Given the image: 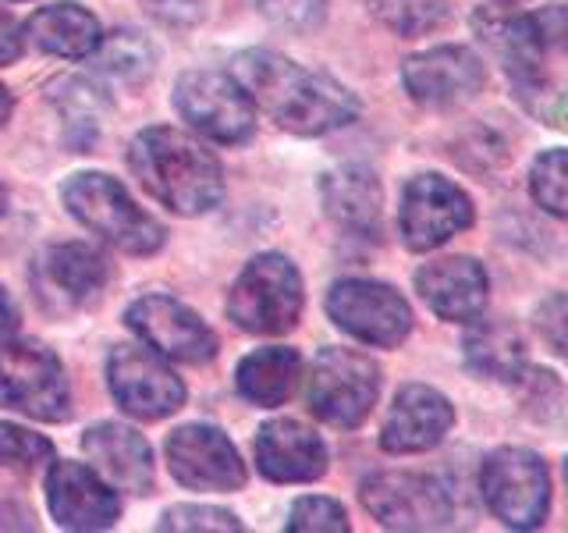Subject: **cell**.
Instances as JSON below:
<instances>
[{"label": "cell", "instance_id": "9a60e30c", "mask_svg": "<svg viewBox=\"0 0 568 533\" xmlns=\"http://www.w3.org/2000/svg\"><path fill=\"white\" fill-rule=\"evenodd\" d=\"M402 82L419 107L444 111V107L469 103L484 89L487 71L469 47H434L405 61Z\"/></svg>", "mask_w": 568, "mask_h": 533}, {"label": "cell", "instance_id": "7bdbcfd3", "mask_svg": "<svg viewBox=\"0 0 568 533\" xmlns=\"http://www.w3.org/2000/svg\"><path fill=\"white\" fill-rule=\"evenodd\" d=\"M508 4H511V0H508Z\"/></svg>", "mask_w": 568, "mask_h": 533}, {"label": "cell", "instance_id": "7a4b0ae2", "mask_svg": "<svg viewBox=\"0 0 568 533\" xmlns=\"http://www.w3.org/2000/svg\"><path fill=\"white\" fill-rule=\"evenodd\" d=\"M129 164L153 200L171 207L174 213L195 218V213L217 207L224 195V174L217 157L185 132L168 129V124L142 129L135 135Z\"/></svg>", "mask_w": 568, "mask_h": 533}, {"label": "cell", "instance_id": "603a6c76", "mask_svg": "<svg viewBox=\"0 0 568 533\" xmlns=\"http://www.w3.org/2000/svg\"><path fill=\"white\" fill-rule=\"evenodd\" d=\"M324 207L352 235L373 239L381 231V213H384V192L377 174L359 164L337 168L334 174L324 178Z\"/></svg>", "mask_w": 568, "mask_h": 533}, {"label": "cell", "instance_id": "6da1fadb", "mask_svg": "<svg viewBox=\"0 0 568 533\" xmlns=\"http://www.w3.org/2000/svg\"><path fill=\"white\" fill-rule=\"evenodd\" d=\"M242 89L281 129L295 135H324L355 121L359 100L342 82L281 58L274 50H248L235 61Z\"/></svg>", "mask_w": 568, "mask_h": 533}, {"label": "cell", "instance_id": "e0dca14e", "mask_svg": "<svg viewBox=\"0 0 568 533\" xmlns=\"http://www.w3.org/2000/svg\"><path fill=\"white\" fill-rule=\"evenodd\" d=\"M47 502L64 530H106L121 512L111 484L82 462H53L47 473Z\"/></svg>", "mask_w": 568, "mask_h": 533}, {"label": "cell", "instance_id": "f1b7e54d", "mask_svg": "<svg viewBox=\"0 0 568 533\" xmlns=\"http://www.w3.org/2000/svg\"><path fill=\"white\" fill-rule=\"evenodd\" d=\"M373 11L398 36H423L452 22L448 0H373Z\"/></svg>", "mask_w": 568, "mask_h": 533}, {"label": "cell", "instance_id": "ba28073f", "mask_svg": "<svg viewBox=\"0 0 568 533\" xmlns=\"http://www.w3.org/2000/svg\"><path fill=\"white\" fill-rule=\"evenodd\" d=\"M327 313L345 334L359 338L363 345L395 349L413 331L408 302L381 281L345 278L327 292Z\"/></svg>", "mask_w": 568, "mask_h": 533}, {"label": "cell", "instance_id": "8fae6325", "mask_svg": "<svg viewBox=\"0 0 568 533\" xmlns=\"http://www.w3.org/2000/svg\"><path fill=\"white\" fill-rule=\"evenodd\" d=\"M359 497L387 530H440L452 523L448 491L423 473H373L363 480Z\"/></svg>", "mask_w": 568, "mask_h": 533}, {"label": "cell", "instance_id": "7c38bea8", "mask_svg": "<svg viewBox=\"0 0 568 533\" xmlns=\"http://www.w3.org/2000/svg\"><path fill=\"white\" fill-rule=\"evenodd\" d=\"M106 381L118 405L139 420H164L185 402V384L164 366L160 352L142 345H118L106 360Z\"/></svg>", "mask_w": 568, "mask_h": 533}, {"label": "cell", "instance_id": "836d02e7", "mask_svg": "<svg viewBox=\"0 0 568 533\" xmlns=\"http://www.w3.org/2000/svg\"><path fill=\"white\" fill-rule=\"evenodd\" d=\"M537 331L547 342V349L568 363V292H555L540 302L537 306Z\"/></svg>", "mask_w": 568, "mask_h": 533}, {"label": "cell", "instance_id": "cb8c5ba5", "mask_svg": "<svg viewBox=\"0 0 568 533\" xmlns=\"http://www.w3.org/2000/svg\"><path fill=\"white\" fill-rule=\"evenodd\" d=\"M466 363L476 378H487L497 384H515L526 373V345L523 334L508 320H479L466 334Z\"/></svg>", "mask_w": 568, "mask_h": 533}, {"label": "cell", "instance_id": "d590c367", "mask_svg": "<svg viewBox=\"0 0 568 533\" xmlns=\"http://www.w3.org/2000/svg\"><path fill=\"white\" fill-rule=\"evenodd\" d=\"M537 18V29H540V40L544 47H568V8H544L540 14H532Z\"/></svg>", "mask_w": 568, "mask_h": 533}, {"label": "cell", "instance_id": "484cf974", "mask_svg": "<svg viewBox=\"0 0 568 533\" xmlns=\"http://www.w3.org/2000/svg\"><path fill=\"white\" fill-rule=\"evenodd\" d=\"M29 40L53 58H89L103 40L100 22L79 4H53L32 14Z\"/></svg>", "mask_w": 568, "mask_h": 533}, {"label": "cell", "instance_id": "52a82bcc", "mask_svg": "<svg viewBox=\"0 0 568 533\" xmlns=\"http://www.w3.org/2000/svg\"><path fill=\"white\" fill-rule=\"evenodd\" d=\"M0 405L32 420H64L71 413V391L58 355L29 338L0 349Z\"/></svg>", "mask_w": 568, "mask_h": 533}, {"label": "cell", "instance_id": "30bf717a", "mask_svg": "<svg viewBox=\"0 0 568 533\" xmlns=\"http://www.w3.org/2000/svg\"><path fill=\"white\" fill-rule=\"evenodd\" d=\"M469 224H473V200L455 182H448V178L419 174L405 185L398 228H402V242L413 253H430V249L455 239Z\"/></svg>", "mask_w": 568, "mask_h": 533}, {"label": "cell", "instance_id": "e575fe53", "mask_svg": "<svg viewBox=\"0 0 568 533\" xmlns=\"http://www.w3.org/2000/svg\"><path fill=\"white\" fill-rule=\"evenodd\" d=\"M160 530H242V523L224 509H206V505H178L168 509L164 520L156 523Z\"/></svg>", "mask_w": 568, "mask_h": 533}, {"label": "cell", "instance_id": "44dd1931", "mask_svg": "<svg viewBox=\"0 0 568 533\" xmlns=\"http://www.w3.org/2000/svg\"><path fill=\"white\" fill-rule=\"evenodd\" d=\"M473 26L479 32V40L490 47V53L501 61L505 76L523 86L532 89L540 82V71H544V40H540V29H537V18L532 14H508V11H476Z\"/></svg>", "mask_w": 568, "mask_h": 533}, {"label": "cell", "instance_id": "83f0119b", "mask_svg": "<svg viewBox=\"0 0 568 533\" xmlns=\"http://www.w3.org/2000/svg\"><path fill=\"white\" fill-rule=\"evenodd\" d=\"M89 58H93V64L103 71V76H114L124 82H142L153 71L156 50L142 32L121 29V32L103 36Z\"/></svg>", "mask_w": 568, "mask_h": 533}, {"label": "cell", "instance_id": "5b68a950", "mask_svg": "<svg viewBox=\"0 0 568 533\" xmlns=\"http://www.w3.org/2000/svg\"><path fill=\"white\" fill-rule=\"evenodd\" d=\"M479 491L487 509L508 530H537L550 509V476L537 452L529 449H497L484 459Z\"/></svg>", "mask_w": 568, "mask_h": 533}, {"label": "cell", "instance_id": "2e32d148", "mask_svg": "<svg viewBox=\"0 0 568 533\" xmlns=\"http://www.w3.org/2000/svg\"><path fill=\"white\" fill-rule=\"evenodd\" d=\"M106 281V266L97 249L82 242H61L40 253L32 266V289L36 299L50 313H71L89 306Z\"/></svg>", "mask_w": 568, "mask_h": 533}, {"label": "cell", "instance_id": "4316f807", "mask_svg": "<svg viewBox=\"0 0 568 533\" xmlns=\"http://www.w3.org/2000/svg\"><path fill=\"white\" fill-rule=\"evenodd\" d=\"M50 100L58 103V111L64 118L68 142L79 153H85L100 135V121H103V97L93 82L85 79H61L50 86Z\"/></svg>", "mask_w": 568, "mask_h": 533}, {"label": "cell", "instance_id": "3957f363", "mask_svg": "<svg viewBox=\"0 0 568 533\" xmlns=\"http://www.w3.org/2000/svg\"><path fill=\"white\" fill-rule=\"evenodd\" d=\"M61 195H64V207L71 210V218L85 224L103 242L121 249V253L150 257L164 245V228H160L150 213L132 200L129 189L111 174L82 171L75 178H68Z\"/></svg>", "mask_w": 568, "mask_h": 533}, {"label": "cell", "instance_id": "d6a6232c", "mask_svg": "<svg viewBox=\"0 0 568 533\" xmlns=\"http://www.w3.org/2000/svg\"><path fill=\"white\" fill-rule=\"evenodd\" d=\"M292 533H345L348 530V515L345 509L331 502V497H302L292 509L288 520Z\"/></svg>", "mask_w": 568, "mask_h": 533}, {"label": "cell", "instance_id": "f35d334b", "mask_svg": "<svg viewBox=\"0 0 568 533\" xmlns=\"http://www.w3.org/2000/svg\"><path fill=\"white\" fill-rule=\"evenodd\" d=\"M547 121L555 124L558 132H568V93H565V97H558L555 103L547 107Z\"/></svg>", "mask_w": 568, "mask_h": 533}, {"label": "cell", "instance_id": "4fadbf2b", "mask_svg": "<svg viewBox=\"0 0 568 533\" xmlns=\"http://www.w3.org/2000/svg\"><path fill=\"white\" fill-rule=\"evenodd\" d=\"M124 324L168 360L206 363L217 355V334L206 328V320L171 295H142L124 313Z\"/></svg>", "mask_w": 568, "mask_h": 533}, {"label": "cell", "instance_id": "8992f818", "mask_svg": "<svg viewBox=\"0 0 568 533\" xmlns=\"http://www.w3.org/2000/svg\"><path fill=\"white\" fill-rule=\"evenodd\" d=\"M381 395V366L355 349H324L310 373V409L331 423L352 431L359 426Z\"/></svg>", "mask_w": 568, "mask_h": 533}, {"label": "cell", "instance_id": "9c48e42d", "mask_svg": "<svg viewBox=\"0 0 568 533\" xmlns=\"http://www.w3.org/2000/svg\"><path fill=\"white\" fill-rule=\"evenodd\" d=\"M174 107L195 132L213 142H245L256 129L253 100L231 76L221 71H189L174 86Z\"/></svg>", "mask_w": 568, "mask_h": 533}, {"label": "cell", "instance_id": "4dcf8cb0", "mask_svg": "<svg viewBox=\"0 0 568 533\" xmlns=\"http://www.w3.org/2000/svg\"><path fill=\"white\" fill-rule=\"evenodd\" d=\"M50 455H53V449H50V441L43 434L0 420V466L32 470V466H43Z\"/></svg>", "mask_w": 568, "mask_h": 533}, {"label": "cell", "instance_id": "8d00e7d4", "mask_svg": "<svg viewBox=\"0 0 568 533\" xmlns=\"http://www.w3.org/2000/svg\"><path fill=\"white\" fill-rule=\"evenodd\" d=\"M18 53H22V32L8 11H0V64L18 61Z\"/></svg>", "mask_w": 568, "mask_h": 533}, {"label": "cell", "instance_id": "b9f144b4", "mask_svg": "<svg viewBox=\"0 0 568 533\" xmlns=\"http://www.w3.org/2000/svg\"><path fill=\"white\" fill-rule=\"evenodd\" d=\"M565 480H568V459H565Z\"/></svg>", "mask_w": 568, "mask_h": 533}, {"label": "cell", "instance_id": "ab89813d", "mask_svg": "<svg viewBox=\"0 0 568 533\" xmlns=\"http://www.w3.org/2000/svg\"><path fill=\"white\" fill-rule=\"evenodd\" d=\"M11 111H14V97L8 93L4 86H0V129H4V121L11 118Z\"/></svg>", "mask_w": 568, "mask_h": 533}, {"label": "cell", "instance_id": "60d3db41", "mask_svg": "<svg viewBox=\"0 0 568 533\" xmlns=\"http://www.w3.org/2000/svg\"><path fill=\"white\" fill-rule=\"evenodd\" d=\"M0 213H4V189H0Z\"/></svg>", "mask_w": 568, "mask_h": 533}, {"label": "cell", "instance_id": "1f68e13d", "mask_svg": "<svg viewBox=\"0 0 568 533\" xmlns=\"http://www.w3.org/2000/svg\"><path fill=\"white\" fill-rule=\"evenodd\" d=\"M260 11L284 32H313L324 26L327 0H260Z\"/></svg>", "mask_w": 568, "mask_h": 533}, {"label": "cell", "instance_id": "d4e9b609", "mask_svg": "<svg viewBox=\"0 0 568 533\" xmlns=\"http://www.w3.org/2000/svg\"><path fill=\"white\" fill-rule=\"evenodd\" d=\"M302 381V355L295 349L271 345L256 349L253 355H245L239 363V391L253 405H281L295 395V388Z\"/></svg>", "mask_w": 568, "mask_h": 533}, {"label": "cell", "instance_id": "74e56055", "mask_svg": "<svg viewBox=\"0 0 568 533\" xmlns=\"http://www.w3.org/2000/svg\"><path fill=\"white\" fill-rule=\"evenodd\" d=\"M14 331H18V306H14V299L8 295L4 284H0V342L14 338Z\"/></svg>", "mask_w": 568, "mask_h": 533}, {"label": "cell", "instance_id": "5bb4252c", "mask_svg": "<svg viewBox=\"0 0 568 533\" xmlns=\"http://www.w3.org/2000/svg\"><path fill=\"white\" fill-rule=\"evenodd\" d=\"M168 466L178 484L192 491H239L245 484V462L217 426L189 423L168 441Z\"/></svg>", "mask_w": 568, "mask_h": 533}, {"label": "cell", "instance_id": "ffe728a7", "mask_svg": "<svg viewBox=\"0 0 568 533\" xmlns=\"http://www.w3.org/2000/svg\"><path fill=\"white\" fill-rule=\"evenodd\" d=\"M260 473L274 484H310L327 470V444L298 420H274L256 438Z\"/></svg>", "mask_w": 568, "mask_h": 533}, {"label": "cell", "instance_id": "277c9868", "mask_svg": "<svg viewBox=\"0 0 568 533\" xmlns=\"http://www.w3.org/2000/svg\"><path fill=\"white\" fill-rule=\"evenodd\" d=\"M302 278L281 253H263L245 263L227 299V316L248 334H284L302 316Z\"/></svg>", "mask_w": 568, "mask_h": 533}, {"label": "cell", "instance_id": "d6986e66", "mask_svg": "<svg viewBox=\"0 0 568 533\" xmlns=\"http://www.w3.org/2000/svg\"><path fill=\"white\" fill-rule=\"evenodd\" d=\"M487 271L473 257H444L419 266L416 292L440 320L452 324H473L487 306Z\"/></svg>", "mask_w": 568, "mask_h": 533}, {"label": "cell", "instance_id": "f546056e", "mask_svg": "<svg viewBox=\"0 0 568 533\" xmlns=\"http://www.w3.org/2000/svg\"><path fill=\"white\" fill-rule=\"evenodd\" d=\"M529 192L547 213L568 221V150H550L532 164Z\"/></svg>", "mask_w": 568, "mask_h": 533}, {"label": "cell", "instance_id": "ac0fdd59", "mask_svg": "<svg viewBox=\"0 0 568 533\" xmlns=\"http://www.w3.org/2000/svg\"><path fill=\"white\" fill-rule=\"evenodd\" d=\"M452 423H455V409L437 388L405 384L387 413L381 449L390 455L426 452L444 441V434L452 431Z\"/></svg>", "mask_w": 568, "mask_h": 533}, {"label": "cell", "instance_id": "7402d4cb", "mask_svg": "<svg viewBox=\"0 0 568 533\" xmlns=\"http://www.w3.org/2000/svg\"><path fill=\"white\" fill-rule=\"evenodd\" d=\"M85 459L93 470L118 484L121 491L150 494L153 491V452L150 444L124 423H97L82 438Z\"/></svg>", "mask_w": 568, "mask_h": 533}]
</instances>
